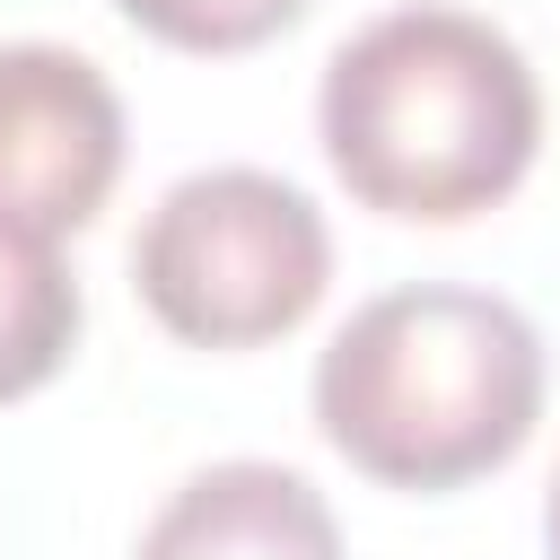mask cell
I'll return each mask as SVG.
<instances>
[{"label":"cell","mask_w":560,"mask_h":560,"mask_svg":"<svg viewBox=\"0 0 560 560\" xmlns=\"http://www.w3.org/2000/svg\"><path fill=\"white\" fill-rule=\"evenodd\" d=\"M315 131L359 210L455 228L525 184L542 88L508 26L472 9H385L324 61Z\"/></svg>","instance_id":"6da1fadb"},{"label":"cell","mask_w":560,"mask_h":560,"mask_svg":"<svg viewBox=\"0 0 560 560\" xmlns=\"http://www.w3.org/2000/svg\"><path fill=\"white\" fill-rule=\"evenodd\" d=\"M542 420V332L455 280L368 298L315 359L324 446L385 490H464L525 455Z\"/></svg>","instance_id":"7a4b0ae2"},{"label":"cell","mask_w":560,"mask_h":560,"mask_svg":"<svg viewBox=\"0 0 560 560\" xmlns=\"http://www.w3.org/2000/svg\"><path fill=\"white\" fill-rule=\"evenodd\" d=\"M131 289L184 350H262L332 289L324 210L262 166H201L131 236Z\"/></svg>","instance_id":"3957f363"},{"label":"cell","mask_w":560,"mask_h":560,"mask_svg":"<svg viewBox=\"0 0 560 560\" xmlns=\"http://www.w3.org/2000/svg\"><path fill=\"white\" fill-rule=\"evenodd\" d=\"M122 96L70 44H0V228L61 245L122 175Z\"/></svg>","instance_id":"277c9868"},{"label":"cell","mask_w":560,"mask_h":560,"mask_svg":"<svg viewBox=\"0 0 560 560\" xmlns=\"http://www.w3.org/2000/svg\"><path fill=\"white\" fill-rule=\"evenodd\" d=\"M131 560H341V525L306 472L236 455L192 472L149 516Z\"/></svg>","instance_id":"5b68a950"},{"label":"cell","mask_w":560,"mask_h":560,"mask_svg":"<svg viewBox=\"0 0 560 560\" xmlns=\"http://www.w3.org/2000/svg\"><path fill=\"white\" fill-rule=\"evenodd\" d=\"M70 341H79V280H70V262L52 245L0 228V402L52 385Z\"/></svg>","instance_id":"8992f818"},{"label":"cell","mask_w":560,"mask_h":560,"mask_svg":"<svg viewBox=\"0 0 560 560\" xmlns=\"http://www.w3.org/2000/svg\"><path fill=\"white\" fill-rule=\"evenodd\" d=\"M140 35H158V44H175V52H254V44H271V35H289L315 0H114Z\"/></svg>","instance_id":"52a82bcc"},{"label":"cell","mask_w":560,"mask_h":560,"mask_svg":"<svg viewBox=\"0 0 560 560\" xmlns=\"http://www.w3.org/2000/svg\"><path fill=\"white\" fill-rule=\"evenodd\" d=\"M542 542H551V560H560V481H551V499H542Z\"/></svg>","instance_id":"ba28073f"}]
</instances>
